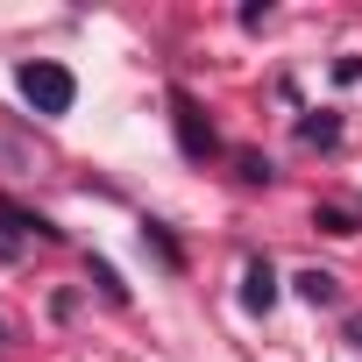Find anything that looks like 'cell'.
I'll list each match as a JSON object with an SVG mask.
<instances>
[{
    "label": "cell",
    "instance_id": "cell-4",
    "mask_svg": "<svg viewBox=\"0 0 362 362\" xmlns=\"http://www.w3.org/2000/svg\"><path fill=\"white\" fill-rule=\"evenodd\" d=\"M298 291H305L313 305H334V298H341V284H334L327 270H305V277H298Z\"/></svg>",
    "mask_w": 362,
    "mask_h": 362
},
{
    "label": "cell",
    "instance_id": "cell-6",
    "mask_svg": "<svg viewBox=\"0 0 362 362\" xmlns=\"http://www.w3.org/2000/svg\"><path fill=\"white\" fill-rule=\"evenodd\" d=\"M93 284H100V291H107V298H128V291H121V277H114V270H107V263H93Z\"/></svg>",
    "mask_w": 362,
    "mask_h": 362
},
{
    "label": "cell",
    "instance_id": "cell-1",
    "mask_svg": "<svg viewBox=\"0 0 362 362\" xmlns=\"http://www.w3.org/2000/svg\"><path fill=\"white\" fill-rule=\"evenodd\" d=\"M15 86H22V100H29L36 114H71V100H78V78H71L64 64H50V57H29V64L15 71Z\"/></svg>",
    "mask_w": 362,
    "mask_h": 362
},
{
    "label": "cell",
    "instance_id": "cell-2",
    "mask_svg": "<svg viewBox=\"0 0 362 362\" xmlns=\"http://www.w3.org/2000/svg\"><path fill=\"white\" fill-rule=\"evenodd\" d=\"M170 107H177V142H185V156H206V149H214V128L199 121V107H192L185 93H177Z\"/></svg>",
    "mask_w": 362,
    "mask_h": 362
},
{
    "label": "cell",
    "instance_id": "cell-5",
    "mask_svg": "<svg viewBox=\"0 0 362 362\" xmlns=\"http://www.w3.org/2000/svg\"><path fill=\"white\" fill-rule=\"evenodd\" d=\"M8 228H15V221H8V206H0V263H15V256H22V235H8Z\"/></svg>",
    "mask_w": 362,
    "mask_h": 362
},
{
    "label": "cell",
    "instance_id": "cell-7",
    "mask_svg": "<svg viewBox=\"0 0 362 362\" xmlns=\"http://www.w3.org/2000/svg\"><path fill=\"white\" fill-rule=\"evenodd\" d=\"M0 334H8V327H0Z\"/></svg>",
    "mask_w": 362,
    "mask_h": 362
},
{
    "label": "cell",
    "instance_id": "cell-3",
    "mask_svg": "<svg viewBox=\"0 0 362 362\" xmlns=\"http://www.w3.org/2000/svg\"><path fill=\"white\" fill-rule=\"evenodd\" d=\"M242 305H249V313H270V305H277V270H270L263 256H256L249 277H242Z\"/></svg>",
    "mask_w": 362,
    "mask_h": 362
}]
</instances>
